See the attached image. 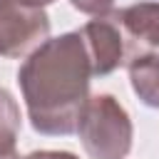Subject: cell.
<instances>
[{"mask_svg": "<svg viewBox=\"0 0 159 159\" xmlns=\"http://www.w3.org/2000/svg\"><path fill=\"white\" fill-rule=\"evenodd\" d=\"M92 77V60L80 30L47 37L35 47L17 70V84L32 129L47 137L77 132Z\"/></svg>", "mask_w": 159, "mask_h": 159, "instance_id": "obj_1", "label": "cell"}, {"mask_svg": "<svg viewBox=\"0 0 159 159\" xmlns=\"http://www.w3.org/2000/svg\"><path fill=\"white\" fill-rule=\"evenodd\" d=\"M77 134L89 159H124L132 149L134 127L119 99L94 94L80 112Z\"/></svg>", "mask_w": 159, "mask_h": 159, "instance_id": "obj_2", "label": "cell"}, {"mask_svg": "<svg viewBox=\"0 0 159 159\" xmlns=\"http://www.w3.org/2000/svg\"><path fill=\"white\" fill-rule=\"evenodd\" d=\"M50 35L45 7L0 2V57H22L40 47Z\"/></svg>", "mask_w": 159, "mask_h": 159, "instance_id": "obj_3", "label": "cell"}, {"mask_svg": "<svg viewBox=\"0 0 159 159\" xmlns=\"http://www.w3.org/2000/svg\"><path fill=\"white\" fill-rule=\"evenodd\" d=\"M80 32L89 52L94 77H104L114 72L117 67L127 65V42H124V35L114 12L104 17H92Z\"/></svg>", "mask_w": 159, "mask_h": 159, "instance_id": "obj_4", "label": "cell"}, {"mask_svg": "<svg viewBox=\"0 0 159 159\" xmlns=\"http://www.w3.org/2000/svg\"><path fill=\"white\" fill-rule=\"evenodd\" d=\"M127 42V65L142 55L159 52V2H137L114 10Z\"/></svg>", "mask_w": 159, "mask_h": 159, "instance_id": "obj_5", "label": "cell"}, {"mask_svg": "<svg viewBox=\"0 0 159 159\" xmlns=\"http://www.w3.org/2000/svg\"><path fill=\"white\" fill-rule=\"evenodd\" d=\"M129 82L134 94L147 104L159 109V52L142 55L129 65Z\"/></svg>", "mask_w": 159, "mask_h": 159, "instance_id": "obj_6", "label": "cell"}, {"mask_svg": "<svg viewBox=\"0 0 159 159\" xmlns=\"http://www.w3.org/2000/svg\"><path fill=\"white\" fill-rule=\"evenodd\" d=\"M20 107L15 97L0 87V159H20L17 157V139H20Z\"/></svg>", "mask_w": 159, "mask_h": 159, "instance_id": "obj_7", "label": "cell"}, {"mask_svg": "<svg viewBox=\"0 0 159 159\" xmlns=\"http://www.w3.org/2000/svg\"><path fill=\"white\" fill-rule=\"evenodd\" d=\"M70 5L89 17H104L114 12V0H70Z\"/></svg>", "mask_w": 159, "mask_h": 159, "instance_id": "obj_8", "label": "cell"}, {"mask_svg": "<svg viewBox=\"0 0 159 159\" xmlns=\"http://www.w3.org/2000/svg\"><path fill=\"white\" fill-rule=\"evenodd\" d=\"M22 159H80L72 152H55V149H42V152H30Z\"/></svg>", "mask_w": 159, "mask_h": 159, "instance_id": "obj_9", "label": "cell"}, {"mask_svg": "<svg viewBox=\"0 0 159 159\" xmlns=\"http://www.w3.org/2000/svg\"><path fill=\"white\" fill-rule=\"evenodd\" d=\"M0 2H20V5H35V7H45L52 0H0Z\"/></svg>", "mask_w": 159, "mask_h": 159, "instance_id": "obj_10", "label": "cell"}]
</instances>
